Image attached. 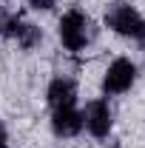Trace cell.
Masks as SVG:
<instances>
[{"instance_id": "1", "label": "cell", "mask_w": 145, "mask_h": 148, "mask_svg": "<svg viewBox=\"0 0 145 148\" xmlns=\"http://www.w3.org/2000/svg\"><path fill=\"white\" fill-rule=\"evenodd\" d=\"M60 40H63V46L68 51L85 49V43H88V17H85V12L71 9V12H66L60 17Z\"/></svg>"}, {"instance_id": "2", "label": "cell", "mask_w": 145, "mask_h": 148, "mask_svg": "<svg viewBox=\"0 0 145 148\" xmlns=\"http://www.w3.org/2000/svg\"><path fill=\"white\" fill-rule=\"evenodd\" d=\"M142 14L134 9V6H128V3H114L108 12H105V26H108L111 32H117L120 37H134L142 32Z\"/></svg>"}, {"instance_id": "3", "label": "cell", "mask_w": 145, "mask_h": 148, "mask_svg": "<svg viewBox=\"0 0 145 148\" xmlns=\"http://www.w3.org/2000/svg\"><path fill=\"white\" fill-rule=\"evenodd\" d=\"M137 80V66L128 60V57H120L108 66V71L103 77V91L105 94H122L134 86Z\"/></svg>"}, {"instance_id": "4", "label": "cell", "mask_w": 145, "mask_h": 148, "mask_svg": "<svg viewBox=\"0 0 145 148\" xmlns=\"http://www.w3.org/2000/svg\"><path fill=\"white\" fill-rule=\"evenodd\" d=\"M83 125L94 134V137H108L111 134V125H114V114H111L108 103L105 100H94V103H88V108H85V114H83Z\"/></svg>"}, {"instance_id": "5", "label": "cell", "mask_w": 145, "mask_h": 148, "mask_svg": "<svg viewBox=\"0 0 145 148\" xmlns=\"http://www.w3.org/2000/svg\"><path fill=\"white\" fill-rule=\"evenodd\" d=\"M51 128H54L57 137H74L83 131V114L68 106V108H54V117H51Z\"/></svg>"}, {"instance_id": "6", "label": "cell", "mask_w": 145, "mask_h": 148, "mask_svg": "<svg viewBox=\"0 0 145 148\" xmlns=\"http://www.w3.org/2000/svg\"><path fill=\"white\" fill-rule=\"evenodd\" d=\"M6 34L14 37L23 49H31V46H37V43L43 40V34H40V29H37V26H31V23H23L20 17H12L9 23H6Z\"/></svg>"}, {"instance_id": "7", "label": "cell", "mask_w": 145, "mask_h": 148, "mask_svg": "<svg viewBox=\"0 0 145 148\" xmlns=\"http://www.w3.org/2000/svg\"><path fill=\"white\" fill-rule=\"evenodd\" d=\"M74 97H77V86L66 77H57L54 83L49 86V103L51 108H68L74 106Z\"/></svg>"}, {"instance_id": "8", "label": "cell", "mask_w": 145, "mask_h": 148, "mask_svg": "<svg viewBox=\"0 0 145 148\" xmlns=\"http://www.w3.org/2000/svg\"><path fill=\"white\" fill-rule=\"evenodd\" d=\"M29 6L37 9V12H49V9L54 6V0H29Z\"/></svg>"}, {"instance_id": "9", "label": "cell", "mask_w": 145, "mask_h": 148, "mask_svg": "<svg viewBox=\"0 0 145 148\" xmlns=\"http://www.w3.org/2000/svg\"><path fill=\"white\" fill-rule=\"evenodd\" d=\"M137 43H140V46H142V49H145V23H142V32L137 34Z\"/></svg>"}, {"instance_id": "10", "label": "cell", "mask_w": 145, "mask_h": 148, "mask_svg": "<svg viewBox=\"0 0 145 148\" xmlns=\"http://www.w3.org/2000/svg\"><path fill=\"white\" fill-rule=\"evenodd\" d=\"M0 148H9V145H6V140H3V128H0Z\"/></svg>"}]
</instances>
